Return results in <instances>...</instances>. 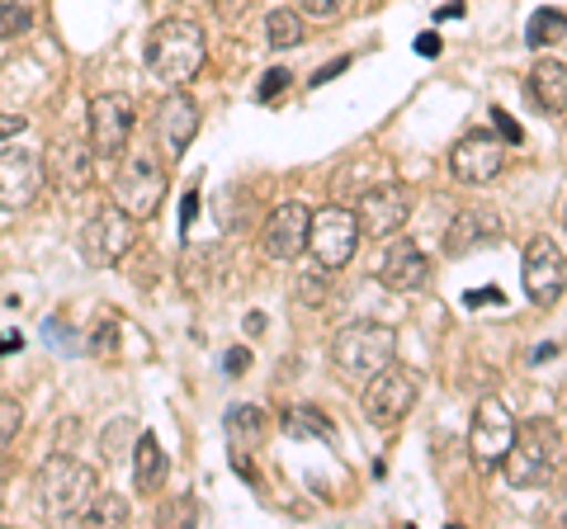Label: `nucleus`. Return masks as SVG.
Returning a JSON list of instances; mask_svg holds the SVG:
<instances>
[{
  "instance_id": "1",
  "label": "nucleus",
  "mask_w": 567,
  "mask_h": 529,
  "mask_svg": "<svg viewBox=\"0 0 567 529\" xmlns=\"http://www.w3.org/2000/svg\"><path fill=\"white\" fill-rule=\"evenodd\" d=\"M208 62V39L199 20H162L147 33V72L162 85H189Z\"/></svg>"
},
{
  "instance_id": "2",
  "label": "nucleus",
  "mask_w": 567,
  "mask_h": 529,
  "mask_svg": "<svg viewBox=\"0 0 567 529\" xmlns=\"http://www.w3.org/2000/svg\"><path fill=\"white\" fill-rule=\"evenodd\" d=\"M393 360H398V331L383 326V322H350V326L336 331V341H331L336 374L350 378V383H369Z\"/></svg>"
},
{
  "instance_id": "3",
  "label": "nucleus",
  "mask_w": 567,
  "mask_h": 529,
  "mask_svg": "<svg viewBox=\"0 0 567 529\" xmlns=\"http://www.w3.org/2000/svg\"><path fill=\"white\" fill-rule=\"evenodd\" d=\"M95 497H100V478H95V468L81 464V458L52 454L48 464L39 468V506H43V516L76 520V516H85V506H91Z\"/></svg>"
},
{
  "instance_id": "4",
  "label": "nucleus",
  "mask_w": 567,
  "mask_h": 529,
  "mask_svg": "<svg viewBox=\"0 0 567 529\" xmlns=\"http://www.w3.org/2000/svg\"><path fill=\"white\" fill-rule=\"evenodd\" d=\"M558 468V431L554 421H516V439H511V449L502 458V473L511 487H544L554 478Z\"/></svg>"
},
{
  "instance_id": "5",
  "label": "nucleus",
  "mask_w": 567,
  "mask_h": 529,
  "mask_svg": "<svg viewBox=\"0 0 567 529\" xmlns=\"http://www.w3.org/2000/svg\"><path fill=\"white\" fill-rule=\"evenodd\" d=\"M416 397H421V378L412 374V369L398 364V360L383 364L379 374L364 383V421L379 426V431H393L412 416Z\"/></svg>"
},
{
  "instance_id": "6",
  "label": "nucleus",
  "mask_w": 567,
  "mask_h": 529,
  "mask_svg": "<svg viewBox=\"0 0 567 529\" xmlns=\"http://www.w3.org/2000/svg\"><path fill=\"white\" fill-rule=\"evenodd\" d=\"M360 218L350 214V208H317L312 222H308V256L312 264H322V270H346L354 260V246H360Z\"/></svg>"
},
{
  "instance_id": "7",
  "label": "nucleus",
  "mask_w": 567,
  "mask_h": 529,
  "mask_svg": "<svg viewBox=\"0 0 567 529\" xmlns=\"http://www.w3.org/2000/svg\"><path fill=\"white\" fill-rule=\"evenodd\" d=\"M511 439H516V416L502 397H483L473 407V426H468V458L477 473H496L502 468V458L511 449Z\"/></svg>"
},
{
  "instance_id": "8",
  "label": "nucleus",
  "mask_w": 567,
  "mask_h": 529,
  "mask_svg": "<svg viewBox=\"0 0 567 529\" xmlns=\"http://www.w3.org/2000/svg\"><path fill=\"white\" fill-rule=\"evenodd\" d=\"M137 241V218H128L118 204H100L81 227V256L85 264H118Z\"/></svg>"
},
{
  "instance_id": "9",
  "label": "nucleus",
  "mask_w": 567,
  "mask_h": 529,
  "mask_svg": "<svg viewBox=\"0 0 567 529\" xmlns=\"http://www.w3.org/2000/svg\"><path fill=\"white\" fill-rule=\"evenodd\" d=\"M166 199V170L152 162L147 152H133V162H118V175H114V204L123 208L128 218L147 222L156 208Z\"/></svg>"
},
{
  "instance_id": "10",
  "label": "nucleus",
  "mask_w": 567,
  "mask_h": 529,
  "mask_svg": "<svg viewBox=\"0 0 567 529\" xmlns=\"http://www.w3.org/2000/svg\"><path fill=\"white\" fill-rule=\"evenodd\" d=\"M133 118H137V104L133 95H95L91 100V114H85V123H91V147H95V162H118L123 147H128L133 137Z\"/></svg>"
},
{
  "instance_id": "11",
  "label": "nucleus",
  "mask_w": 567,
  "mask_h": 529,
  "mask_svg": "<svg viewBox=\"0 0 567 529\" xmlns=\"http://www.w3.org/2000/svg\"><path fill=\"white\" fill-rule=\"evenodd\" d=\"M506 166V143L496 128H473L450 147V170L458 185H492Z\"/></svg>"
},
{
  "instance_id": "12",
  "label": "nucleus",
  "mask_w": 567,
  "mask_h": 529,
  "mask_svg": "<svg viewBox=\"0 0 567 529\" xmlns=\"http://www.w3.org/2000/svg\"><path fill=\"white\" fill-rule=\"evenodd\" d=\"M520 284L529 293V303H558L563 289H567V260L558 251L554 237H535L525 246V260H520Z\"/></svg>"
},
{
  "instance_id": "13",
  "label": "nucleus",
  "mask_w": 567,
  "mask_h": 529,
  "mask_svg": "<svg viewBox=\"0 0 567 529\" xmlns=\"http://www.w3.org/2000/svg\"><path fill=\"white\" fill-rule=\"evenodd\" d=\"M354 218H360V232L364 237H393L402 232V222L412 218V194L406 185H374L360 194V204H354Z\"/></svg>"
},
{
  "instance_id": "14",
  "label": "nucleus",
  "mask_w": 567,
  "mask_h": 529,
  "mask_svg": "<svg viewBox=\"0 0 567 529\" xmlns=\"http://www.w3.org/2000/svg\"><path fill=\"white\" fill-rule=\"evenodd\" d=\"M43 189V162L29 147H6L0 152V214H20L39 199Z\"/></svg>"
},
{
  "instance_id": "15",
  "label": "nucleus",
  "mask_w": 567,
  "mask_h": 529,
  "mask_svg": "<svg viewBox=\"0 0 567 529\" xmlns=\"http://www.w3.org/2000/svg\"><path fill=\"white\" fill-rule=\"evenodd\" d=\"M374 274H379V284L388 293H412V289H421L425 279H431V260H425V251L412 237L393 232V237H388V246H383Z\"/></svg>"
},
{
  "instance_id": "16",
  "label": "nucleus",
  "mask_w": 567,
  "mask_h": 529,
  "mask_svg": "<svg viewBox=\"0 0 567 529\" xmlns=\"http://www.w3.org/2000/svg\"><path fill=\"white\" fill-rule=\"evenodd\" d=\"M48 180L62 194H85L95 185V147L81 137H52L48 143Z\"/></svg>"
},
{
  "instance_id": "17",
  "label": "nucleus",
  "mask_w": 567,
  "mask_h": 529,
  "mask_svg": "<svg viewBox=\"0 0 567 529\" xmlns=\"http://www.w3.org/2000/svg\"><path fill=\"white\" fill-rule=\"evenodd\" d=\"M199 104H194V95L185 91V85H171L166 100L156 104V137H162V147L175 156H185V147L194 143V133H199Z\"/></svg>"
},
{
  "instance_id": "18",
  "label": "nucleus",
  "mask_w": 567,
  "mask_h": 529,
  "mask_svg": "<svg viewBox=\"0 0 567 529\" xmlns=\"http://www.w3.org/2000/svg\"><path fill=\"white\" fill-rule=\"evenodd\" d=\"M308 222H312V208L308 204H279L270 218H265V256L270 260H298L308 251Z\"/></svg>"
},
{
  "instance_id": "19",
  "label": "nucleus",
  "mask_w": 567,
  "mask_h": 529,
  "mask_svg": "<svg viewBox=\"0 0 567 529\" xmlns=\"http://www.w3.org/2000/svg\"><path fill=\"white\" fill-rule=\"evenodd\" d=\"M502 237V218L492 214V208H464L454 222H450V232H445V251L450 256H468L477 251V246H487Z\"/></svg>"
},
{
  "instance_id": "20",
  "label": "nucleus",
  "mask_w": 567,
  "mask_h": 529,
  "mask_svg": "<svg viewBox=\"0 0 567 529\" xmlns=\"http://www.w3.org/2000/svg\"><path fill=\"white\" fill-rule=\"evenodd\" d=\"M529 100L539 104V114H567V66L558 58H539L529 66Z\"/></svg>"
},
{
  "instance_id": "21",
  "label": "nucleus",
  "mask_w": 567,
  "mask_h": 529,
  "mask_svg": "<svg viewBox=\"0 0 567 529\" xmlns=\"http://www.w3.org/2000/svg\"><path fill=\"white\" fill-rule=\"evenodd\" d=\"M223 431H227V445L233 449H260L265 445V412L260 407H251V402H237V407H227V416H223Z\"/></svg>"
},
{
  "instance_id": "22",
  "label": "nucleus",
  "mask_w": 567,
  "mask_h": 529,
  "mask_svg": "<svg viewBox=\"0 0 567 529\" xmlns=\"http://www.w3.org/2000/svg\"><path fill=\"white\" fill-rule=\"evenodd\" d=\"M162 478H166V449L152 431H142L137 449H133V483H137V491H156Z\"/></svg>"
},
{
  "instance_id": "23",
  "label": "nucleus",
  "mask_w": 567,
  "mask_h": 529,
  "mask_svg": "<svg viewBox=\"0 0 567 529\" xmlns=\"http://www.w3.org/2000/svg\"><path fill=\"white\" fill-rule=\"evenodd\" d=\"M308 39V24H303V10H289V6H279L265 14V43L270 48H298Z\"/></svg>"
},
{
  "instance_id": "24",
  "label": "nucleus",
  "mask_w": 567,
  "mask_h": 529,
  "mask_svg": "<svg viewBox=\"0 0 567 529\" xmlns=\"http://www.w3.org/2000/svg\"><path fill=\"white\" fill-rule=\"evenodd\" d=\"M567 39V14L563 10H535L525 24V43L529 48H554Z\"/></svg>"
},
{
  "instance_id": "25",
  "label": "nucleus",
  "mask_w": 567,
  "mask_h": 529,
  "mask_svg": "<svg viewBox=\"0 0 567 529\" xmlns=\"http://www.w3.org/2000/svg\"><path fill=\"white\" fill-rule=\"evenodd\" d=\"M284 431H289L293 439H308V435L336 439V426H331V421L317 412V407H293V412H284Z\"/></svg>"
},
{
  "instance_id": "26",
  "label": "nucleus",
  "mask_w": 567,
  "mask_h": 529,
  "mask_svg": "<svg viewBox=\"0 0 567 529\" xmlns=\"http://www.w3.org/2000/svg\"><path fill=\"white\" fill-rule=\"evenodd\" d=\"M298 298H303L308 308H327V303H331V270L312 264V270L298 279Z\"/></svg>"
},
{
  "instance_id": "27",
  "label": "nucleus",
  "mask_w": 567,
  "mask_h": 529,
  "mask_svg": "<svg viewBox=\"0 0 567 529\" xmlns=\"http://www.w3.org/2000/svg\"><path fill=\"white\" fill-rule=\"evenodd\" d=\"M29 29H33V10L20 6V0H6V6H0V43L24 39Z\"/></svg>"
},
{
  "instance_id": "28",
  "label": "nucleus",
  "mask_w": 567,
  "mask_h": 529,
  "mask_svg": "<svg viewBox=\"0 0 567 529\" xmlns=\"http://www.w3.org/2000/svg\"><path fill=\"white\" fill-rule=\"evenodd\" d=\"M85 520L91 525H123L128 520V506H123V497H95L85 506Z\"/></svg>"
},
{
  "instance_id": "29",
  "label": "nucleus",
  "mask_w": 567,
  "mask_h": 529,
  "mask_svg": "<svg viewBox=\"0 0 567 529\" xmlns=\"http://www.w3.org/2000/svg\"><path fill=\"white\" fill-rule=\"evenodd\" d=\"M20 426H24V407L20 402H0V454H6L10 445H14V435H20Z\"/></svg>"
},
{
  "instance_id": "30",
  "label": "nucleus",
  "mask_w": 567,
  "mask_h": 529,
  "mask_svg": "<svg viewBox=\"0 0 567 529\" xmlns=\"http://www.w3.org/2000/svg\"><path fill=\"white\" fill-rule=\"evenodd\" d=\"M284 91H289V72H284V66H270V72L260 76V85H256V100L270 104V100L284 95Z\"/></svg>"
},
{
  "instance_id": "31",
  "label": "nucleus",
  "mask_w": 567,
  "mask_h": 529,
  "mask_svg": "<svg viewBox=\"0 0 567 529\" xmlns=\"http://www.w3.org/2000/svg\"><path fill=\"white\" fill-rule=\"evenodd\" d=\"M298 10L312 14V20H336L346 10V0H298Z\"/></svg>"
},
{
  "instance_id": "32",
  "label": "nucleus",
  "mask_w": 567,
  "mask_h": 529,
  "mask_svg": "<svg viewBox=\"0 0 567 529\" xmlns=\"http://www.w3.org/2000/svg\"><path fill=\"white\" fill-rule=\"evenodd\" d=\"M492 128H496V133H502V143H511V147H516V143H520V137H525V133H520V123H516V118H511L506 110H492Z\"/></svg>"
},
{
  "instance_id": "33",
  "label": "nucleus",
  "mask_w": 567,
  "mask_h": 529,
  "mask_svg": "<svg viewBox=\"0 0 567 529\" xmlns=\"http://www.w3.org/2000/svg\"><path fill=\"white\" fill-rule=\"evenodd\" d=\"M223 369H227V378H241L246 369H251V350H246V345H233V350L223 355Z\"/></svg>"
},
{
  "instance_id": "34",
  "label": "nucleus",
  "mask_w": 567,
  "mask_h": 529,
  "mask_svg": "<svg viewBox=\"0 0 567 529\" xmlns=\"http://www.w3.org/2000/svg\"><path fill=\"white\" fill-rule=\"evenodd\" d=\"M29 128L24 114H0V143H10V137H20Z\"/></svg>"
},
{
  "instance_id": "35",
  "label": "nucleus",
  "mask_w": 567,
  "mask_h": 529,
  "mask_svg": "<svg viewBox=\"0 0 567 529\" xmlns=\"http://www.w3.org/2000/svg\"><path fill=\"white\" fill-rule=\"evenodd\" d=\"M346 66H350V58H336V62H327V66H322V72H312V91H322V85L341 76Z\"/></svg>"
},
{
  "instance_id": "36",
  "label": "nucleus",
  "mask_w": 567,
  "mask_h": 529,
  "mask_svg": "<svg viewBox=\"0 0 567 529\" xmlns=\"http://www.w3.org/2000/svg\"><path fill=\"white\" fill-rule=\"evenodd\" d=\"M464 303H468V308H492V303H502V289H492V284H487V289H468Z\"/></svg>"
},
{
  "instance_id": "37",
  "label": "nucleus",
  "mask_w": 567,
  "mask_h": 529,
  "mask_svg": "<svg viewBox=\"0 0 567 529\" xmlns=\"http://www.w3.org/2000/svg\"><path fill=\"white\" fill-rule=\"evenodd\" d=\"M194 214H199V189H189L185 199H181V232H189V222H194Z\"/></svg>"
},
{
  "instance_id": "38",
  "label": "nucleus",
  "mask_w": 567,
  "mask_h": 529,
  "mask_svg": "<svg viewBox=\"0 0 567 529\" xmlns=\"http://www.w3.org/2000/svg\"><path fill=\"white\" fill-rule=\"evenodd\" d=\"M233 468H237V478L256 483V464H251V454H246V449H233Z\"/></svg>"
},
{
  "instance_id": "39",
  "label": "nucleus",
  "mask_w": 567,
  "mask_h": 529,
  "mask_svg": "<svg viewBox=\"0 0 567 529\" xmlns=\"http://www.w3.org/2000/svg\"><path fill=\"white\" fill-rule=\"evenodd\" d=\"M440 48H445V43H440V33H421V39H416L421 58H440Z\"/></svg>"
},
{
  "instance_id": "40",
  "label": "nucleus",
  "mask_w": 567,
  "mask_h": 529,
  "mask_svg": "<svg viewBox=\"0 0 567 529\" xmlns=\"http://www.w3.org/2000/svg\"><path fill=\"white\" fill-rule=\"evenodd\" d=\"M237 10H251V0H218V14H223V20H237Z\"/></svg>"
},
{
  "instance_id": "41",
  "label": "nucleus",
  "mask_w": 567,
  "mask_h": 529,
  "mask_svg": "<svg viewBox=\"0 0 567 529\" xmlns=\"http://www.w3.org/2000/svg\"><path fill=\"white\" fill-rule=\"evenodd\" d=\"M246 331H251V336H260V331H265V312H251V317H246Z\"/></svg>"
},
{
  "instance_id": "42",
  "label": "nucleus",
  "mask_w": 567,
  "mask_h": 529,
  "mask_svg": "<svg viewBox=\"0 0 567 529\" xmlns=\"http://www.w3.org/2000/svg\"><path fill=\"white\" fill-rule=\"evenodd\" d=\"M458 14H464V6H458V0H450V6H445V10H440V14H435V20H458Z\"/></svg>"
},
{
  "instance_id": "43",
  "label": "nucleus",
  "mask_w": 567,
  "mask_h": 529,
  "mask_svg": "<svg viewBox=\"0 0 567 529\" xmlns=\"http://www.w3.org/2000/svg\"><path fill=\"white\" fill-rule=\"evenodd\" d=\"M6 350H20V336H10V341H0V355H6Z\"/></svg>"
},
{
  "instance_id": "44",
  "label": "nucleus",
  "mask_w": 567,
  "mask_h": 529,
  "mask_svg": "<svg viewBox=\"0 0 567 529\" xmlns=\"http://www.w3.org/2000/svg\"><path fill=\"white\" fill-rule=\"evenodd\" d=\"M563 222H567V218H563Z\"/></svg>"
}]
</instances>
